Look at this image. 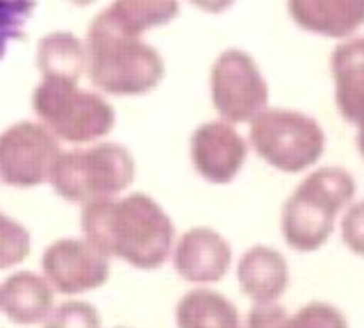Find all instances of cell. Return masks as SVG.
I'll use <instances>...</instances> for the list:
<instances>
[{
  "label": "cell",
  "mask_w": 364,
  "mask_h": 328,
  "mask_svg": "<svg viewBox=\"0 0 364 328\" xmlns=\"http://www.w3.org/2000/svg\"><path fill=\"white\" fill-rule=\"evenodd\" d=\"M80 228L109 260L117 258L141 271L162 267L176 244L168 212L144 191L87 203L80 212Z\"/></svg>",
  "instance_id": "obj_1"
},
{
  "label": "cell",
  "mask_w": 364,
  "mask_h": 328,
  "mask_svg": "<svg viewBox=\"0 0 364 328\" xmlns=\"http://www.w3.org/2000/svg\"><path fill=\"white\" fill-rule=\"evenodd\" d=\"M358 194L355 178L344 166L326 164L305 171L280 210V235L296 253H314L323 248L341 212Z\"/></svg>",
  "instance_id": "obj_2"
},
{
  "label": "cell",
  "mask_w": 364,
  "mask_h": 328,
  "mask_svg": "<svg viewBox=\"0 0 364 328\" xmlns=\"http://www.w3.org/2000/svg\"><path fill=\"white\" fill-rule=\"evenodd\" d=\"M87 75L105 96H144L164 80L166 64L155 46L119 30L100 12L87 30Z\"/></svg>",
  "instance_id": "obj_3"
},
{
  "label": "cell",
  "mask_w": 364,
  "mask_h": 328,
  "mask_svg": "<svg viewBox=\"0 0 364 328\" xmlns=\"http://www.w3.org/2000/svg\"><path fill=\"white\" fill-rule=\"evenodd\" d=\"M134 157L123 144L94 142L62 151L48 183L60 199L82 208L91 201L123 194L134 183Z\"/></svg>",
  "instance_id": "obj_4"
},
{
  "label": "cell",
  "mask_w": 364,
  "mask_h": 328,
  "mask_svg": "<svg viewBox=\"0 0 364 328\" xmlns=\"http://www.w3.org/2000/svg\"><path fill=\"white\" fill-rule=\"evenodd\" d=\"M30 103L39 123L60 142L73 146L102 142L117 123L105 94L80 87V80L41 78Z\"/></svg>",
  "instance_id": "obj_5"
},
{
  "label": "cell",
  "mask_w": 364,
  "mask_h": 328,
  "mask_svg": "<svg viewBox=\"0 0 364 328\" xmlns=\"http://www.w3.org/2000/svg\"><path fill=\"white\" fill-rule=\"evenodd\" d=\"M326 130L312 115L294 107H264L248 123V146L280 174L314 169L326 153Z\"/></svg>",
  "instance_id": "obj_6"
},
{
  "label": "cell",
  "mask_w": 364,
  "mask_h": 328,
  "mask_svg": "<svg viewBox=\"0 0 364 328\" xmlns=\"http://www.w3.org/2000/svg\"><path fill=\"white\" fill-rule=\"evenodd\" d=\"M210 100L219 119L242 126L269 107V83L248 51L225 48L210 66Z\"/></svg>",
  "instance_id": "obj_7"
},
{
  "label": "cell",
  "mask_w": 364,
  "mask_h": 328,
  "mask_svg": "<svg viewBox=\"0 0 364 328\" xmlns=\"http://www.w3.org/2000/svg\"><path fill=\"white\" fill-rule=\"evenodd\" d=\"M60 153V139L43 123H11L0 132V183L14 189L48 183Z\"/></svg>",
  "instance_id": "obj_8"
},
{
  "label": "cell",
  "mask_w": 364,
  "mask_h": 328,
  "mask_svg": "<svg viewBox=\"0 0 364 328\" xmlns=\"http://www.w3.org/2000/svg\"><path fill=\"white\" fill-rule=\"evenodd\" d=\"M41 274L55 294L80 297L109 280V258L85 237H62L46 246Z\"/></svg>",
  "instance_id": "obj_9"
},
{
  "label": "cell",
  "mask_w": 364,
  "mask_h": 328,
  "mask_svg": "<svg viewBox=\"0 0 364 328\" xmlns=\"http://www.w3.org/2000/svg\"><path fill=\"white\" fill-rule=\"evenodd\" d=\"M248 139L235 123L223 119L205 121L189 137V160L205 183L230 185L244 171L248 160Z\"/></svg>",
  "instance_id": "obj_10"
},
{
  "label": "cell",
  "mask_w": 364,
  "mask_h": 328,
  "mask_svg": "<svg viewBox=\"0 0 364 328\" xmlns=\"http://www.w3.org/2000/svg\"><path fill=\"white\" fill-rule=\"evenodd\" d=\"M171 263L176 274L191 285H214L232 267V246L210 226H193L176 237Z\"/></svg>",
  "instance_id": "obj_11"
},
{
  "label": "cell",
  "mask_w": 364,
  "mask_h": 328,
  "mask_svg": "<svg viewBox=\"0 0 364 328\" xmlns=\"http://www.w3.org/2000/svg\"><path fill=\"white\" fill-rule=\"evenodd\" d=\"M296 28L323 39H348L364 28V0H287Z\"/></svg>",
  "instance_id": "obj_12"
},
{
  "label": "cell",
  "mask_w": 364,
  "mask_h": 328,
  "mask_svg": "<svg viewBox=\"0 0 364 328\" xmlns=\"http://www.w3.org/2000/svg\"><path fill=\"white\" fill-rule=\"evenodd\" d=\"M237 285L250 303H278L289 287V263L278 248L255 244L237 260Z\"/></svg>",
  "instance_id": "obj_13"
},
{
  "label": "cell",
  "mask_w": 364,
  "mask_h": 328,
  "mask_svg": "<svg viewBox=\"0 0 364 328\" xmlns=\"http://www.w3.org/2000/svg\"><path fill=\"white\" fill-rule=\"evenodd\" d=\"M330 80L339 117L358 126L364 119V35L337 41L330 53Z\"/></svg>",
  "instance_id": "obj_14"
},
{
  "label": "cell",
  "mask_w": 364,
  "mask_h": 328,
  "mask_svg": "<svg viewBox=\"0 0 364 328\" xmlns=\"http://www.w3.org/2000/svg\"><path fill=\"white\" fill-rule=\"evenodd\" d=\"M55 308V290L43 274L34 271H14L0 285V312L11 324L37 326Z\"/></svg>",
  "instance_id": "obj_15"
},
{
  "label": "cell",
  "mask_w": 364,
  "mask_h": 328,
  "mask_svg": "<svg viewBox=\"0 0 364 328\" xmlns=\"http://www.w3.org/2000/svg\"><path fill=\"white\" fill-rule=\"evenodd\" d=\"M178 328H244L237 305L210 285H196L176 303Z\"/></svg>",
  "instance_id": "obj_16"
},
{
  "label": "cell",
  "mask_w": 364,
  "mask_h": 328,
  "mask_svg": "<svg viewBox=\"0 0 364 328\" xmlns=\"http://www.w3.org/2000/svg\"><path fill=\"white\" fill-rule=\"evenodd\" d=\"M37 69L41 78L80 80L87 73V46L73 32L57 30L43 35L37 46Z\"/></svg>",
  "instance_id": "obj_17"
},
{
  "label": "cell",
  "mask_w": 364,
  "mask_h": 328,
  "mask_svg": "<svg viewBox=\"0 0 364 328\" xmlns=\"http://www.w3.org/2000/svg\"><path fill=\"white\" fill-rule=\"evenodd\" d=\"M102 12L119 30L141 37L148 30L176 21L180 14V0H114Z\"/></svg>",
  "instance_id": "obj_18"
},
{
  "label": "cell",
  "mask_w": 364,
  "mask_h": 328,
  "mask_svg": "<svg viewBox=\"0 0 364 328\" xmlns=\"http://www.w3.org/2000/svg\"><path fill=\"white\" fill-rule=\"evenodd\" d=\"M32 253L30 231L9 214L0 212V271L23 265Z\"/></svg>",
  "instance_id": "obj_19"
},
{
  "label": "cell",
  "mask_w": 364,
  "mask_h": 328,
  "mask_svg": "<svg viewBox=\"0 0 364 328\" xmlns=\"http://www.w3.org/2000/svg\"><path fill=\"white\" fill-rule=\"evenodd\" d=\"M282 328H350L346 314L328 301H310L289 312Z\"/></svg>",
  "instance_id": "obj_20"
},
{
  "label": "cell",
  "mask_w": 364,
  "mask_h": 328,
  "mask_svg": "<svg viewBox=\"0 0 364 328\" xmlns=\"http://www.w3.org/2000/svg\"><path fill=\"white\" fill-rule=\"evenodd\" d=\"M43 328H102V319L96 305L71 299L55 305L53 312L43 319Z\"/></svg>",
  "instance_id": "obj_21"
},
{
  "label": "cell",
  "mask_w": 364,
  "mask_h": 328,
  "mask_svg": "<svg viewBox=\"0 0 364 328\" xmlns=\"http://www.w3.org/2000/svg\"><path fill=\"white\" fill-rule=\"evenodd\" d=\"M34 7V0H0V60L5 58L9 43L23 35Z\"/></svg>",
  "instance_id": "obj_22"
},
{
  "label": "cell",
  "mask_w": 364,
  "mask_h": 328,
  "mask_svg": "<svg viewBox=\"0 0 364 328\" xmlns=\"http://www.w3.org/2000/svg\"><path fill=\"white\" fill-rule=\"evenodd\" d=\"M339 237L353 255L364 258V199L353 201L339 217Z\"/></svg>",
  "instance_id": "obj_23"
},
{
  "label": "cell",
  "mask_w": 364,
  "mask_h": 328,
  "mask_svg": "<svg viewBox=\"0 0 364 328\" xmlns=\"http://www.w3.org/2000/svg\"><path fill=\"white\" fill-rule=\"evenodd\" d=\"M287 310L280 303H253L246 314L244 328H282Z\"/></svg>",
  "instance_id": "obj_24"
},
{
  "label": "cell",
  "mask_w": 364,
  "mask_h": 328,
  "mask_svg": "<svg viewBox=\"0 0 364 328\" xmlns=\"http://www.w3.org/2000/svg\"><path fill=\"white\" fill-rule=\"evenodd\" d=\"M189 3L205 14H223L237 3V0H189Z\"/></svg>",
  "instance_id": "obj_25"
},
{
  "label": "cell",
  "mask_w": 364,
  "mask_h": 328,
  "mask_svg": "<svg viewBox=\"0 0 364 328\" xmlns=\"http://www.w3.org/2000/svg\"><path fill=\"white\" fill-rule=\"evenodd\" d=\"M353 128H355V149H358L360 157L364 160V119L358 123V126H353Z\"/></svg>",
  "instance_id": "obj_26"
},
{
  "label": "cell",
  "mask_w": 364,
  "mask_h": 328,
  "mask_svg": "<svg viewBox=\"0 0 364 328\" xmlns=\"http://www.w3.org/2000/svg\"><path fill=\"white\" fill-rule=\"evenodd\" d=\"M68 5H75V7H89V5H94L96 0H66Z\"/></svg>",
  "instance_id": "obj_27"
},
{
  "label": "cell",
  "mask_w": 364,
  "mask_h": 328,
  "mask_svg": "<svg viewBox=\"0 0 364 328\" xmlns=\"http://www.w3.org/2000/svg\"><path fill=\"white\" fill-rule=\"evenodd\" d=\"M114 328H125V326H114Z\"/></svg>",
  "instance_id": "obj_28"
},
{
  "label": "cell",
  "mask_w": 364,
  "mask_h": 328,
  "mask_svg": "<svg viewBox=\"0 0 364 328\" xmlns=\"http://www.w3.org/2000/svg\"><path fill=\"white\" fill-rule=\"evenodd\" d=\"M34 3H37V0H34Z\"/></svg>",
  "instance_id": "obj_29"
}]
</instances>
